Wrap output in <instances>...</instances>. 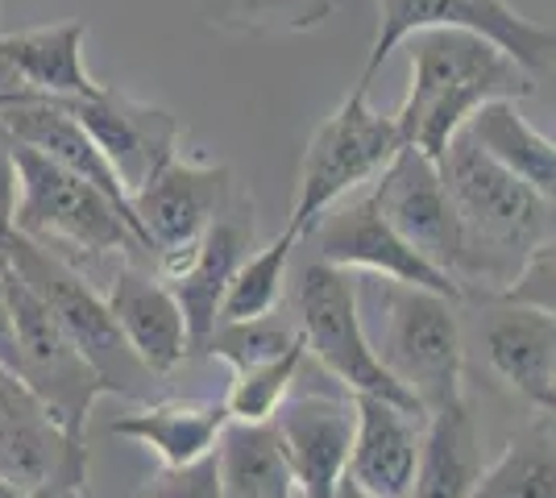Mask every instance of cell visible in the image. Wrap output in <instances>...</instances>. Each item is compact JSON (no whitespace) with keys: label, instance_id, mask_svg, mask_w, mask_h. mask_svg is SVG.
I'll list each match as a JSON object with an SVG mask.
<instances>
[{"label":"cell","instance_id":"7","mask_svg":"<svg viewBox=\"0 0 556 498\" xmlns=\"http://www.w3.org/2000/svg\"><path fill=\"white\" fill-rule=\"evenodd\" d=\"M295 304H300L303 349L316 354V361L337 379L341 391H349V395H378V399H387V404L403 407L416 420H424L416 399L374 357L366 329H362V316H357L353 270H341L332 261L312 258L300 274Z\"/></svg>","mask_w":556,"mask_h":498},{"label":"cell","instance_id":"33","mask_svg":"<svg viewBox=\"0 0 556 498\" xmlns=\"http://www.w3.org/2000/svg\"><path fill=\"white\" fill-rule=\"evenodd\" d=\"M0 366L17 370V341H13V316L4 304V286H0Z\"/></svg>","mask_w":556,"mask_h":498},{"label":"cell","instance_id":"18","mask_svg":"<svg viewBox=\"0 0 556 498\" xmlns=\"http://www.w3.org/2000/svg\"><path fill=\"white\" fill-rule=\"evenodd\" d=\"M424 420L378 395H353V445L345 474L378 498H407L416 482Z\"/></svg>","mask_w":556,"mask_h":498},{"label":"cell","instance_id":"16","mask_svg":"<svg viewBox=\"0 0 556 498\" xmlns=\"http://www.w3.org/2000/svg\"><path fill=\"white\" fill-rule=\"evenodd\" d=\"M300 498H332L353 445V395H287L270 416Z\"/></svg>","mask_w":556,"mask_h":498},{"label":"cell","instance_id":"14","mask_svg":"<svg viewBox=\"0 0 556 498\" xmlns=\"http://www.w3.org/2000/svg\"><path fill=\"white\" fill-rule=\"evenodd\" d=\"M370 195L394 233L428 266H437L441 274L453 279L457 220H453V204H448V191L441 183V166L428 154H419L416 145H399L391 163L378 170Z\"/></svg>","mask_w":556,"mask_h":498},{"label":"cell","instance_id":"36","mask_svg":"<svg viewBox=\"0 0 556 498\" xmlns=\"http://www.w3.org/2000/svg\"><path fill=\"white\" fill-rule=\"evenodd\" d=\"M0 498H22V490H17L9 477H0Z\"/></svg>","mask_w":556,"mask_h":498},{"label":"cell","instance_id":"5","mask_svg":"<svg viewBox=\"0 0 556 498\" xmlns=\"http://www.w3.org/2000/svg\"><path fill=\"white\" fill-rule=\"evenodd\" d=\"M13 142V138H9ZM13 163L22 179V200H17V233H25L38 245H71L84 254H116L134 258L146 245L138 238V225L125 208L88 179H79L67 166L50 163L47 154L13 142Z\"/></svg>","mask_w":556,"mask_h":498},{"label":"cell","instance_id":"26","mask_svg":"<svg viewBox=\"0 0 556 498\" xmlns=\"http://www.w3.org/2000/svg\"><path fill=\"white\" fill-rule=\"evenodd\" d=\"M295 245H300V238H295L291 229H282L266 250L245 254V261L237 266V274L229 279L225 304H220V320H254V316L275 311L278 299H282L287 261H291V250H295ZM220 320H216V324H220Z\"/></svg>","mask_w":556,"mask_h":498},{"label":"cell","instance_id":"25","mask_svg":"<svg viewBox=\"0 0 556 498\" xmlns=\"http://www.w3.org/2000/svg\"><path fill=\"white\" fill-rule=\"evenodd\" d=\"M469 498H556V440L553 411H535V420L510 445L494 465H482Z\"/></svg>","mask_w":556,"mask_h":498},{"label":"cell","instance_id":"11","mask_svg":"<svg viewBox=\"0 0 556 498\" xmlns=\"http://www.w3.org/2000/svg\"><path fill=\"white\" fill-rule=\"evenodd\" d=\"M232 200V170L225 163H170L129 195L141 245L159 261L187 254Z\"/></svg>","mask_w":556,"mask_h":498},{"label":"cell","instance_id":"22","mask_svg":"<svg viewBox=\"0 0 556 498\" xmlns=\"http://www.w3.org/2000/svg\"><path fill=\"white\" fill-rule=\"evenodd\" d=\"M462 133L498 166H507L510 175H519L528 188L548 200L556 195V142L528 125L519 100H486L469 113Z\"/></svg>","mask_w":556,"mask_h":498},{"label":"cell","instance_id":"34","mask_svg":"<svg viewBox=\"0 0 556 498\" xmlns=\"http://www.w3.org/2000/svg\"><path fill=\"white\" fill-rule=\"evenodd\" d=\"M22 498H88V490L75 486V482H47V486H29V490H22Z\"/></svg>","mask_w":556,"mask_h":498},{"label":"cell","instance_id":"8","mask_svg":"<svg viewBox=\"0 0 556 498\" xmlns=\"http://www.w3.org/2000/svg\"><path fill=\"white\" fill-rule=\"evenodd\" d=\"M0 286H4V304L13 316V341H17L13 374L71 440H84L96 399H104V382L96 379L84 354L71 345L59 320L42 308V299L4 266V258H0Z\"/></svg>","mask_w":556,"mask_h":498},{"label":"cell","instance_id":"10","mask_svg":"<svg viewBox=\"0 0 556 498\" xmlns=\"http://www.w3.org/2000/svg\"><path fill=\"white\" fill-rule=\"evenodd\" d=\"M59 104L84 125L125 195L146 188L170 158H179L184 125L159 104L134 100L104 84L88 95H59Z\"/></svg>","mask_w":556,"mask_h":498},{"label":"cell","instance_id":"1","mask_svg":"<svg viewBox=\"0 0 556 498\" xmlns=\"http://www.w3.org/2000/svg\"><path fill=\"white\" fill-rule=\"evenodd\" d=\"M441 183L457 220V286H486L498 295L535 245L553 241V200L482 154L457 133L441 163Z\"/></svg>","mask_w":556,"mask_h":498},{"label":"cell","instance_id":"28","mask_svg":"<svg viewBox=\"0 0 556 498\" xmlns=\"http://www.w3.org/2000/svg\"><path fill=\"white\" fill-rule=\"evenodd\" d=\"M307 361V349H303V336L278 354L275 361H262L254 370H241L232 374V386L225 395V416L229 420H241V424H266L278 411V404L295 391V379H300V366Z\"/></svg>","mask_w":556,"mask_h":498},{"label":"cell","instance_id":"20","mask_svg":"<svg viewBox=\"0 0 556 498\" xmlns=\"http://www.w3.org/2000/svg\"><path fill=\"white\" fill-rule=\"evenodd\" d=\"M104 304L113 311L116 329L125 332L129 349L138 354V361L154 379H166L179 361L191 357L184 311L159 274H146L129 258H121L113 274V291Z\"/></svg>","mask_w":556,"mask_h":498},{"label":"cell","instance_id":"4","mask_svg":"<svg viewBox=\"0 0 556 498\" xmlns=\"http://www.w3.org/2000/svg\"><path fill=\"white\" fill-rule=\"evenodd\" d=\"M0 258L42 299V308L59 320V329L71 336V345L84 354V361L96 370V379L104 382V395H121V399H146L150 395L154 374L129 349V341L116 329L109 304L96 295L92 283L71 261L59 258L50 245L29 241L25 233H13L4 241Z\"/></svg>","mask_w":556,"mask_h":498},{"label":"cell","instance_id":"12","mask_svg":"<svg viewBox=\"0 0 556 498\" xmlns=\"http://www.w3.org/2000/svg\"><path fill=\"white\" fill-rule=\"evenodd\" d=\"M307 238L316 245V258L332 261L341 270H362V274H382L394 283H412L424 291H437L448 299H462L465 291L448 274H441L437 266L419 258L407 241L394 233L391 225L382 220L374 195H353L337 200L328 213H320V220L307 229Z\"/></svg>","mask_w":556,"mask_h":498},{"label":"cell","instance_id":"3","mask_svg":"<svg viewBox=\"0 0 556 498\" xmlns=\"http://www.w3.org/2000/svg\"><path fill=\"white\" fill-rule=\"evenodd\" d=\"M357 316L374 357L412 399L424 420L432 411L462 404L465 391V341L448 295L394 283L382 274H353Z\"/></svg>","mask_w":556,"mask_h":498},{"label":"cell","instance_id":"15","mask_svg":"<svg viewBox=\"0 0 556 498\" xmlns=\"http://www.w3.org/2000/svg\"><path fill=\"white\" fill-rule=\"evenodd\" d=\"M0 477H9L17 490L47 482L84 486L88 477V445L71 440L25 391L22 379L4 366H0Z\"/></svg>","mask_w":556,"mask_h":498},{"label":"cell","instance_id":"32","mask_svg":"<svg viewBox=\"0 0 556 498\" xmlns=\"http://www.w3.org/2000/svg\"><path fill=\"white\" fill-rule=\"evenodd\" d=\"M17 200H22V179L13 163V142L0 129V245L17 233Z\"/></svg>","mask_w":556,"mask_h":498},{"label":"cell","instance_id":"6","mask_svg":"<svg viewBox=\"0 0 556 498\" xmlns=\"http://www.w3.org/2000/svg\"><path fill=\"white\" fill-rule=\"evenodd\" d=\"M399 145L403 138H399L394 117L378 113L370 104V88L357 84L303 150L300 195H295L287 229L303 241L307 229L320 220V213H328L337 200H345L349 191L374 183Z\"/></svg>","mask_w":556,"mask_h":498},{"label":"cell","instance_id":"35","mask_svg":"<svg viewBox=\"0 0 556 498\" xmlns=\"http://www.w3.org/2000/svg\"><path fill=\"white\" fill-rule=\"evenodd\" d=\"M332 498H378V495H370V490H366V486H357V482H353V477H341V482H337V490H332Z\"/></svg>","mask_w":556,"mask_h":498},{"label":"cell","instance_id":"37","mask_svg":"<svg viewBox=\"0 0 556 498\" xmlns=\"http://www.w3.org/2000/svg\"><path fill=\"white\" fill-rule=\"evenodd\" d=\"M282 498H295V495H282Z\"/></svg>","mask_w":556,"mask_h":498},{"label":"cell","instance_id":"13","mask_svg":"<svg viewBox=\"0 0 556 498\" xmlns=\"http://www.w3.org/2000/svg\"><path fill=\"white\" fill-rule=\"evenodd\" d=\"M254 204L245 195H232L229 204H225V213L212 220L208 233L195 241L187 254L159 261V279L170 286L175 304L184 311L191 354H200L208 332L216 329L229 279L237 274V266L245 261V254L254 250Z\"/></svg>","mask_w":556,"mask_h":498},{"label":"cell","instance_id":"30","mask_svg":"<svg viewBox=\"0 0 556 498\" xmlns=\"http://www.w3.org/2000/svg\"><path fill=\"white\" fill-rule=\"evenodd\" d=\"M556 241H544L535 245L532 254L523 258V266L515 270L510 279L494 299L503 304H515V308H535V311H556Z\"/></svg>","mask_w":556,"mask_h":498},{"label":"cell","instance_id":"24","mask_svg":"<svg viewBox=\"0 0 556 498\" xmlns=\"http://www.w3.org/2000/svg\"><path fill=\"white\" fill-rule=\"evenodd\" d=\"M216 474H220V495L225 498H282L295 495L291 470L278 445L275 424H241L229 420L220 427L216 445Z\"/></svg>","mask_w":556,"mask_h":498},{"label":"cell","instance_id":"17","mask_svg":"<svg viewBox=\"0 0 556 498\" xmlns=\"http://www.w3.org/2000/svg\"><path fill=\"white\" fill-rule=\"evenodd\" d=\"M88 25L54 22L38 29L0 34V100L4 95H88L100 84L84 63Z\"/></svg>","mask_w":556,"mask_h":498},{"label":"cell","instance_id":"23","mask_svg":"<svg viewBox=\"0 0 556 498\" xmlns=\"http://www.w3.org/2000/svg\"><path fill=\"white\" fill-rule=\"evenodd\" d=\"M229 424L225 404H146L134 416L113 420V436L138 440L163 461V470H184L191 461L208 457L220 427Z\"/></svg>","mask_w":556,"mask_h":498},{"label":"cell","instance_id":"19","mask_svg":"<svg viewBox=\"0 0 556 498\" xmlns=\"http://www.w3.org/2000/svg\"><path fill=\"white\" fill-rule=\"evenodd\" d=\"M490 370L535 411H556V316L494 299L482 320Z\"/></svg>","mask_w":556,"mask_h":498},{"label":"cell","instance_id":"2","mask_svg":"<svg viewBox=\"0 0 556 498\" xmlns=\"http://www.w3.org/2000/svg\"><path fill=\"white\" fill-rule=\"evenodd\" d=\"M407 42L412 88L394 113V125L403 145H416L432 163H441L473 108H482L486 100H528L535 92V75L482 34L419 29Z\"/></svg>","mask_w":556,"mask_h":498},{"label":"cell","instance_id":"27","mask_svg":"<svg viewBox=\"0 0 556 498\" xmlns=\"http://www.w3.org/2000/svg\"><path fill=\"white\" fill-rule=\"evenodd\" d=\"M204 22L237 34H307L332 17V0H200Z\"/></svg>","mask_w":556,"mask_h":498},{"label":"cell","instance_id":"9","mask_svg":"<svg viewBox=\"0 0 556 498\" xmlns=\"http://www.w3.org/2000/svg\"><path fill=\"white\" fill-rule=\"evenodd\" d=\"M419 29H469V34L490 38L535 79L553 72L556 29L515 13L507 0H378V34H374L370 59L357 84L370 88L394 47H403Z\"/></svg>","mask_w":556,"mask_h":498},{"label":"cell","instance_id":"21","mask_svg":"<svg viewBox=\"0 0 556 498\" xmlns=\"http://www.w3.org/2000/svg\"><path fill=\"white\" fill-rule=\"evenodd\" d=\"M482 474V432L469 404H453L424 420V445L407 498H469Z\"/></svg>","mask_w":556,"mask_h":498},{"label":"cell","instance_id":"29","mask_svg":"<svg viewBox=\"0 0 556 498\" xmlns=\"http://www.w3.org/2000/svg\"><path fill=\"white\" fill-rule=\"evenodd\" d=\"M295 341H300V329L282 324L275 311H266V316H254V320H220L208 332L200 354L216 357V361L232 366V374H241V370H254L262 361H275Z\"/></svg>","mask_w":556,"mask_h":498},{"label":"cell","instance_id":"31","mask_svg":"<svg viewBox=\"0 0 556 498\" xmlns=\"http://www.w3.org/2000/svg\"><path fill=\"white\" fill-rule=\"evenodd\" d=\"M150 498H225L220 495V474H216V457H200L184 470H166L163 486Z\"/></svg>","mask_w":556,"mask_h":498}]
</instances>
